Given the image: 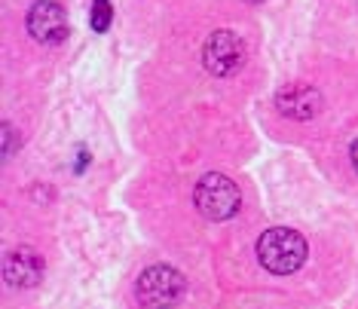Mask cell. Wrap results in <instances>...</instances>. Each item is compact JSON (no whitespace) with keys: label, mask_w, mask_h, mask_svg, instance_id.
Masks as SVG:
<instances>
[{"label":"cell","mask_w":358,"mask_h":309,"mask_svg":"<svg viewBox=\"0 0 358 309\" xmlns=\"http://www.w3.org/2000/svg\"><path fill=\"white\" fill-rule=\"evenodd\" d=\"M28 31L37 43H62L68 37V15L55 0H37L28 13Z\"/></svg>","instance_id":"5b68a950"},{"label":"cell","mask_w":358,"mask_h":309,"mask_svg":"<svg viewBox=\"0 0 358 309\" xmlns=\"http://www.w3.org/2000/svg\"><path fill=\"white\" fill-rule=\"evenodd\" d=\"M248 3H260V0H248Z\"/></svg>","instance_id":"30bf717a"},{"label":"cell","mask_w":358,"mask_h":309,"mask_svg":"<svg viewBox=\"0 0 358 309\" xmlns=\"http://www.w3.org/2000/svg\"><path fill=\"white\" fill-rule=\"evenodd\" d=\"M110 19H113L110 0H92V15H89V22H92L95 34H104V31L110 28Z\"/></svg>","instance_id":"ba28073f"},{"label":"cell","mask_w":358,"mask_h":309,"mask_svg":"<svg viewBox=\"0 0 358 309\" xmlns=\"http://www.w3.org/2000/svg\"><path fill=\"white\" fill-rule=\"evenodd\" d=\"M193 202L208 221H227L239 211V187L221 172H211L196 184L193 190Z\"/></svg>","instance_id":"7a4b0ae2"},{"label":"cell","mask_w":358,"mask_h":309,"mask_svg":"<svg viewBox=\"0 0 358 309\" xmlns=\"http://www.w3.org/2000/svg\"><path fill=\"white\" fill-rule=\"evenodd\" d=\"M352 166H355V172H358V141L352 144Z\"/></svg>","instance_id":"9c48e42d"},{"label":"cell","mask_w":358,"mask_h":309,"mask_svg":"<svg viewBox=\"0 0 358 309\" xmlns=\"http://www.w3.org/2000/svg\"><path fill=\"white\" fill-rule=\"evenodd\" d=\"M279 108L288 113V117L306 120V117H315V113H319L322 99H319V92L309 86H291L279 95Z\"/></svg>","instance_id":"52a82bcc"},{"label":"cell","mask_w":358,"mask_h":309,"mask_svg":"<svg viewBox=\"0 0 358 309\" xmlns=\"http://www.w3.org/2000/svg\"><path fill=\"white\" fill-rule=\"evenodd\" d=\"M202 62L211 74L227 77L233 74L236 68H242L245 62V43L233 34V31H215L206 40V50H202Z\"/></svg>","instance_id":"277c9868"},{"label":"cell","mask_w":358,"mask_h":309,"mask_svg":"<svg viewBox=\"0 0 358 309\" xmlns=\"http://www.w3.org/2000/svg\"><path fill=\"white\" fill-rule=\"evenodd\" d=\"M3 275L15 288H31V285H37L40 275H43V260L31 248H15L3 260Z\"/></svg>","instance_id":"8992f818"},{"label":"cell","mask_w":358,"mask_h":309,"mask_svg":"<svg viewBox=\"0 0 358 309\" xmlns=\"http://www.w3.org/2000/svg\"><path fill=\"white\" fill-rule=\"evenodd\" d=\"M257 257L264 264V270L275 275L297 273L306 260V239L297 230H288V227H273L257 239Z\"/></svg>","instance_id":"6da1fadb"},{"label":"cell","mask_w":358,"mask_h":309,"mask_svg":"<svg viewBox=\"0 0 358 309\" xmlns=\"http://www.w3.org/2000/svg\"><path fill=\"white\" fill-rule=\"evenodd\" d=\"M138 300L150 309H169L175 306L184 294V275L172 266H150L138 279Z\"/></svg>","instance_id":"3957f363"}]
</instances>
